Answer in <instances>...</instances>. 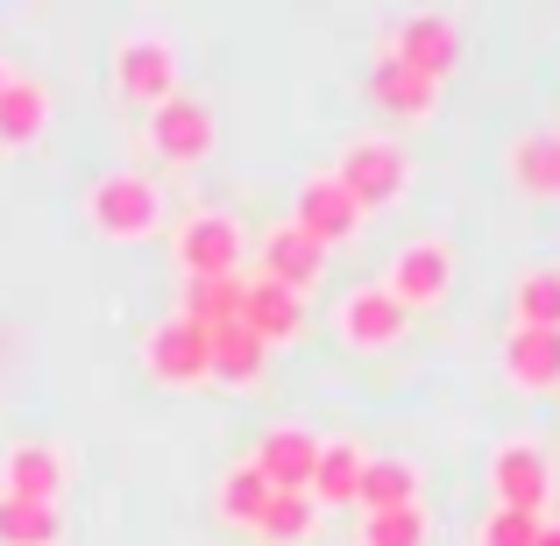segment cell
Listing matches in <instances>:
<instances>
[{"instance_id": "6da1fadb", "label": "cell", "mask_w": 560, "mask_h": 546, "mask_svg": "<svg viewBox=\"0 0 560 546\" xmlns=\"http://www.w3.org/2000/svg\"><path fill=\"white\" fill-rule=\"evenodd\" d=\"M85 228L100 234V242H150L156 220H164V191L156 178H142V171H107L100 185H85Z\"/></svg>"}, {"instance_id": "7a4b0ae2", "label": "cell", "mask_w": 560, "mask_h": 546, "mask_svg": "<svg viewBox=\"0 0 560 546\" xmlns=\"http://www.w3.org/2000/svg\"><path fill=\"white\" fill-rule=\"evenodd\" d=\"M334 178L348 185V199L362 206V213H390L397 199L411 191V156L397 136H348L341 156H334Z\"/></svg>"}, {"instance_id": "3957f363", "label": "cell", "mask_w": 560, "mask_h": 546, "mask_svg": "<svg viewBox=\"0 0 560 546\" xmlns=\"http://www.w3.org/2000/svg\"><path fill=\"white\" fill-rule=\"evenodd\" d=\"M114 85H121L128 107L156 114L164 100H178V43L164 28H128L114 43Z\"/></svg>"}, {"instance_id": "277c9868", "label": "cell", "mask_w": 560, "mask_h": 546, "mask_svg": "<svg viewBox=\"0 0 560 546\" xmlns=\"http://www.w3.org/2000/svg\"><path fill=\"white\" fill-rule=\"evenodd\" d=\"M171 256H178L185 284H213V277H242L248 263V228L234 213H191L171 234Z\"/></svg>"}, {"instance_id": "5b68a950", "label": "cell", "mask_w": 560, "mask_h": 546, "mask_svg": "<svg viewBox=\"0 0 560 546\" xmlns=\"http://www.w3.org/2000/svg\"><path fill=\"white\" fill-rule=\"evenodd\" d=\"M383 291H390L405 313H440L447 291H454V248L440 242V234H411L390 256V270H383Z\"/></svg>"}, {"instance_id": "8992f818", "label": "cell", "mask_w": 560, "mask_h": 546, "mask_svg": "<svg viewBox=\"0 0 560 546\" xmlns=\"http://www.w3.org/2000/svg\"><path fill=\"white\" fill-rule=\"evenodd\" d=\"M291 228H299V234H313V242L334 256V248L362 242L370 213H362V206L348 199V185L334 178V171H313V178L299 185V199H291Z\"/></svg>"}, {"instance_id": "52a82bcc", "label": "cell", "mask_w": 560, "mask_h": 546, "mask_svg": "<svg viewBox=\"0 0 560 546\" xmlns=\"http://www.w3.org/2000/svg\"><path fill=\"white\" fill-rule=\"evenodd\" d=\"M334 334H341V348H355V356H390V348L411 334V313L383 284H355V291H341V305H334Z\"/></svg>"}, {"instance_id": "ba28073f", "label": "cell", "mask_w": 560, "mask_h": 546, "mask_svg": "<svg viewBox=\"0 0 560 546\" xmlns=\"http://www.w3.org/2000/svg\"><path fill=\"white\" fill-rule=\"evenodd\" d=\"M142 136H150V150L164 156V164L191 171V164H206V156H213L220 128H213V107H206V100L178 93V100H164V107H156L150 121H142Z\"/></svg>"}, {"instance_id": "9c48e42d", "label": "cell", "mask_w": 560, "mask_h": 546, "mask_svg": "<svg viewBox=\"0 0 560 546\" xmlns=\"http://www.w3.org/2000/svg\"><path fill=\"white\" fill-rule=\"evenodd\" d=\"M142 369H150L164 391H191V383H213V362H206V327H191V320H156L150 334H142Z\"/></svg>"}, {"instance_id": "30bf717a", "label": "cell", "mask_w": 560, "mask_h": 546, "mask_svg": "<svg viewBox=\"0 0 560 546\" xmlns=\"http://www.w3.org/2000/svg\"><path fill=\"white\" fill-rule=\"evenodd\" d=\"M383 57H397V65H411L419 79L447 85L454 71H462V28H454L447 14H405V22L390 28V43H383Z\"/></svg>"}, {"instance_id": "8fae6325", "label": "cell", "mask_w": 560, "mask_h": 546, "mask_svg": "<svg viewBox=\"0 0 560 546\" xmlns=\"http://www.w3.org/2000/svg\"><path fill=\"white\" fill-rule=\"evenodd\" d=\"M490 497L497 511H525V519H547V497H553V468L533 440H504L490 454Z\"/></svg>"}, {"instance_id": "7c38bea8", "label": "cell", "mask_w": 560, "mask_h": 546, "mask_svg": "<svg viewBox=\"0 0 560 546\" xmlns=\"http://www.w3.org/2000/svg\"><path fill=\"white\" fill-rule=\"evenodd\" d=\"M248 256H256V277H262V284H284V291H299V299L319 284V277H327V248H319L313 234H299L291 220H277V228L262 234Z\"/></svg>"}, {"instance_id": "4fadbf2b", "label": "cell", "mask_w": 560, "mask_h": 546, "mask_svg": "<svg viewBox=\"0 0 560 546\" xmlns=\"http://www.w3.org/2000/svg\"><path fill=\"white\" fill-rule=\"evenodd\" d=\"M248 468H256L270 490H313V468H319V433L299 419H277L270 433L256 440V454H248Z\"/></svg>"}, {"instance_id": "5bb4252c", "label": "cell", "mask_w": 560, "mask_h": 546, "mask_svg": "<svg viewBox=\"0 0 560 546\" xmlns=\"http://www.w3.org/2000/svg\"><path fill=\"white\" fill-rule=\"evenodd\" d=\"M65 448H50V440H14L8 454H0V497H22V504H65Z\"/></svg>"}, {"instance_id": "9a60e30c", "label": "cell", "mask_w": 560, "mask_h": 546, "mask_svg": "<svg viewBox=\"0 0 560 546\" xmlns=\"http://www.w3.org/2000/svg\"><path fill=\"white\" fill-rule=\"evenodd\" d=\"M504 178H511V191H518V199L553 206V199H560V128H525V136H511Z\"/></svg>"}, {"instance_id": "2e32d148", "label": "cell", "mask_w": 560, "mask_h": 546, "mask_svg": "<svg viewBox=\"0 0 560 546\" xmlns=\"http://www.w3.org/2000/svg\"><path fill=\"white\" fill-rule=\"evenodd\" d=\"M504 376L525 397H553L560 391V334L547 327H511L504 334Z\"/></svg>"}, {"instance_id": "e0dca14e", "label": "cell", "mask_w": 560, "mask_h": 546, "mask_svg": "<svg viewBox=\"0 0 560 546\" xmlns=\"http://www.w3.org/2000/svg\"><path fill=\"white\" fill-rule=\"evenodd\" d=\"M242 327L256 334L262 348H291L305 334V299H299V291H284V284L248 277V291H242Z\"/></svg>"}, {"instance_id": "ac0fdd59", "label": "cell", "mask_w": 560, "mask_h": 546, "mask_svg": "<svg viewBox=\"0 0 560 546\" xmlns=\"http://www.w3.org/2000/svg\"><path fill=\"white\" fill-rule=\"evenodd\" d=\"M370 100L383 114H390V121H425V114H433V100H440V85L433 79H419V71L411 65H397V57H383L376 50V65H370Z\"/></svg>"}, {"instance_id": "d6986e66", "label": "cell", "mask_w": 560, "mask_h": 546, "mask_svg": "<svg viewBox=\"0 0 560 546\" xmlns=\"http://www.w3.org/2000/svg\"><path fill=\"white\" fill-rule=\"evenodd\" d=\"M206 362H213V383H228V391H248V383L270 369V348H262L256 334L242 327V320H228V327L206 334Z\"/></svg>"}, {"instance_id": "ffe728a7", "label": "cell", "mask_w": 560, "mask_h": 546, "mask_svg": "<svg viewBox=\"0 0 560 546\" xmlns=\"http://www.w3.org/2000/svg\"><path fill=\"white\" fill-rule=\"evenodd\" d=\"M362 468H370V448L362 440H319V468H313V504H355L362 497Z\"/></svg>"}, {"instance_id": "44dd1931", "label": "cell", "mask_w": 560, "mask_h": 546, "mask_svg": "<svg viewBox=\"0 0 560 546\" xmlns=\"http://www.w3.org/2000/svg\"><path fill=\"white\" fill-rule=\"evenodd\" d=\"M43 128H50V85L14 71V85L0 93V150H28L43 142Z\"/></svg>"}, {"instance_id": "7402d4cb", "label": "cell", "mask_w": 560, "mask_h": 546, "mask_svg": "<svg viewBox=\"0 0 560 546\" xmlns=\"http://www.w3.org/2000/svg\"><path fill=\"white\" fill-rule=\"evenodd\" d=\"M511 327L560 334V256L553 263H525V270L511 277Z\"/></svg>"}, {"instance_id": "603a6c76", "label": "cell", "mask_w": 560, "mask_h": 546, "mask_svg": "<svg viewBox=\"0 0 560 546\" xmlns=\"http://www.w3.org/2000/svg\"><path fill=\"white\" fill-rule=\"evenodd\" d=\"M411 504H419V462H405V454H370L355 511L370 519V511H411Z\"/></svg>"}, {"instance_id": "cb8c5ba5", "label": "cell", "mask_w": 560, "mask_h": 546, "mask_svg": "<svg viewBox=\"0 0 560 546\" xmlns=\"http://www.w3.org/2000/svg\"><path fill=\"white\" fill-rule=\"evenodd\" d=\"M319 533V504L305 490H270V511L256 519V539L262 546H305Z\"/></svg>"}, {"instance_id": "d4e9b609", "label": "cell", "mask_w": 560, "mask_h": 546, "mask_svg": "<svg viewBox=\"0 0 560 546\" xmlns=\"http://www.w3.org/2000/svg\"><path fill=\"white\" fill-rule=\"evenodd\" d=\"M213 511L228 525H242V533H256V519L270 511V483H262L248 462H234L228 476H220V490H213Z\"/></svg>"}, {"instance_id": "484cf974", "label": "cell", "mask_w": 560, "mask_h": 546, "mask_svg": "<svg viewBox=\"0 0 560 546\" xmlns=\"http://www.w3.org/2000/svg\"><path fill=\"white\" fill-rule=\"evenodd\" d=\"M57 539H65V511L57 504L0 497V546H57Z\"/></svg>"}, {"instance_id": "4316f807", "label": "cell", "mask_w": 560, "mask_h": 546, "mask_svg": "<svg viewBox=\"0 0 560 546\" xmlns=\"http://www.w3.org/2000/svg\"><path fill=\"white\" fill-rule=\"evenodd\" d=\"M242 291H248V277H213V284H185V305H178V320H191V327H228V320H242Z\"/></svg>"}, {"instance_id": "83f0119b", "label": "cell", "mask_w": 560, "mask_h": 546, "mask_svg": "<svg viewBox=\"0 0 560 546\" xmlns=\"http://www.w3.org/2000/svg\"><path fill=\"white\" fill-rule=\"evenodd\" d=\"M425 533H433V525H425L419 504L411 511H370V519H362V546H425Z\"/></svg>"}, {"instance_id": "f1b7e54d", "label": "cell", "mask_w": 560, "mask_h": 546, "mask_svg": "<svg viewBox=\"0 0 560 546\" xmlns=\"http://www.w3.org/2000/svg\"><path fill=\"white\" fill-rule=\"evenodd\" d=\"M476 546H539V519H525V511H482L476 525Z\"/></svg>"}, {"instance_id": "f546056e", "label": "cell", "mask_w": 560, "mask_h": 546, "mask_svg": "<svg viewBox=\"0 0 560 546\" xmlns=\"http://www.w3.org/2000/svg\"><path fill=\"white\" fill-rule=\"evenodd\" d=\"M539 546H560V519H539Z\"/></svg>"}, {"instance_id": "4dcf8cb0", "label": "cell", "mask_w": 560, "mask_h": 546, "mask_svg": "<svg viewBox=\"0 0 560 546\" xmlns=\"http://www.w3.org/2000/svg\"><path fill=\"white\" fill-rule=\"evenodd\" d=\"M8 85H14V71H8V57H0V93H8Z\"/></svg>"}]
</instances>
